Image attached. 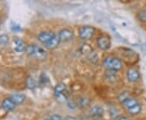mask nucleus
Listing matches in <instances>:
<instances>
[{"label": "nucleus", "instance_id": "1", "mask_svg": "<svg viewBox=\"0 0 146 120\" xmlns=\"http://www.w3.org/2000/svg\"><path fill=\"white\" fill-rule=\"evenodd\" d=\"M25 52L29 57L36 58L37 59L43 60L47 55L46 50L36 44H29L25 48Z\"/></svg>", "mask_w": 146, "mask_h": 120}, {"label": "nucleus", "instance_id": "2", "mask_svg": "<svg viewBox=\"0 0 146 120\" xmlns=\"http://www.w3.org/2000/svg\"><path fill=\"white\" fill-rule=\"evenodd\" d=\"M103 66L108 71L117 72L123 68V63L118 58L114 56H107L103 59Z\"/></svg>", "mask_w": 146, "mask_h": 120}, {"label": "nucleus", "instance_id": "3", "mask_svg": "<svg viewBox=\"0 0 146 120\" xmlns=\"http://www.w3.org/2000/svg\"><path fill=\"white\" fill-rule=\"evenodd\" d=\"M95 33V29L94 27L84 25L79 29V37L81 40L86 41L91 39Z\"/></svg>", "mask_w": 146, "mask_h": 120}, {"label": "nucleus", "instance_id": "4", "mask_svg": "<svg viewBox=\"0 0 146 120\" xmlns=\"http://www.w3.org/2000/svg\"><path fill=\"white\" fill-rule=\"evenodd\" d=\"M58 37L59 41L62 42H68L72 41L74 37V32L68 29V28H64L62 29L60 31L58 32Z\"/></svg>", "mask_w": 146, "mask_h": 120}, {"label": "nucleus", "instance_id": "5", "mask_svg": "<svg viewBox=\"0 0 146 120\" xmlns=\"http://www.w3.org/2000/svg\"><path fill=\"white\" fill-rule=\"evenodd\" d=\"M97 46L102 50H107L110 48L111 42L109 37L107 36H100L97 39Z\"/></svg>", "mask_w": 146, "mask_h": 120}, {"label": "nucleus", "instance_id": "6", "mask_svg": "<svg viewBox=\"0 0 146 120\" xmlns=\"http://www.w3.org/2000/svg\"><path fill=\"white\" fill-rule=\"evenodd\" d=\"M54 37H56V35H55V33L54 32L43 31L38 33V35H37V40L40 42L43 43L44 45H46L49 42H50Z\"/></svg>", "mask_w": 146, "mask_h": 120}, {"label": "nucleus", "instance_id": "7", "mask_svg": "<svg viewBox=\"0 0 146 120\" xmlns=\"http://www.w3.org/2000/svg\"><path fill=\"white\" fill-rule=\"evenodd\" d=\"M66 92H67V87L63 83H59L55 85L54 89V93L58 99L59 98H64V100H67L66 97Z\"/></svg>", "mask_w": 146, "mask_h": 120}, {"label": "nucleus", "instance_id": "8", "mask_svg": "<svg viewBox=\"0 0 146 120\" xmlns=\"http://www.w3.org/2000/svg\"><path fill=\"white\" fill-rule=\"evenodd\" d=\"M104 114L103 108L101 105H94L89 110V115L94 120H100Z\"/></svg>", "mask_w": 146, "mask_h": 120}, {"label": "nucleus", "instance_id": "9", "mask_svg": "<svg viewBox=\"0 0 146 120\" xmlns=\"http://www.w3.org/2000/svg\"><path fill=\"white\" fill-rule=\"evenodd\" d=\"M126 76L127 80L131 83H136L141 79V74L138 70L135 68H129L126 72Z\"/></svg>", "mask_w": 146, "mask_h": 120}, {"label": "nucleus", "instance_id": "10", "mask_svg": "<svg viewBox=\"0 0 146 120\" xmlns=\"http://www.w3.org/2000/svg\"><path fill=\"white\" fill-rule=\"evenodd\" d=\"M12 45H13L14 50L17 53L23 52L24 50H25V48H26L23 41L21 40V38H19V37H15L13 38Z\"/></svg>", "mask_w": 146, "mask_h": 120}, {"label": "nucleus", "instance_id": "11", "mask_svg": "<svg viewBox=\"0 0 146 120\" xmlns=\"http://www.w3.org/2000/svg\"><path fill=\"white\" fill-rule=\"evenodd\" d=\"M138 103H139V101H137V99H136L135 97H125L124 99L122 101V105L126 110H128L131 107L135 106Z\"/></svg>", "mask_w": 146, "mask_h": 120}, {"label": "nucleus", "instance_id": "12", "mask_svg": "<svg viewBox=\"0 0 146 120\" xmlns=\"http://www.w3.org/2000/svg\"><path fill=\"white\" fill-rule=\"evenodd\" d=\"M1 106L7 111H12L16 108V105L14 103V101L11 99L10 97H7L3 100V101L1 103Z\"/></svg>", "mask_w": 146, "mask_h": 120}, {"label": "nucleus", "instance_id": "13", "mask_svg": "<svg viewBox=\"0 0 146 120\" xmlns=\"http://www.w3.org/2000/svg\"><path fill=\"white\" fill-rule=\"evenodd\" d=\"M10 98L14 101V103L16 105H20L25 101V94L21 93H13L11 94Z\"/></svg>", "mask_w": 146, "mask_h": 120}, {"label": "nucleus", "instance_id": "14", "mask_svg": "<svg viewBox=\"0 0 146 120\" xmlns=\"http://www.w3.org/2000/svg\"><path fill=\"white\" fill-rule=\"evenodd\" d=\"M90 103V100L88 97L86 96H80L77 98V105L81 109H84L89 106Z\"/></svg>", "mask_w": 146, "mask_h": 120}, {"label": "nucleus", "instance_id": "15", "mask_svg": "<svg viewBox=\"0 0 146 120\" xmlns=\"http://www.w3.org/2000/svg\"><path fill=\"white\" fill-rule=\"evenodd\" d=\"M59 42H60V41H59L58 36H56V37H54L50 42H49L47 44H46L45 46L46 47L47 49H49V50H54V49H55L58 46Z\"/></svg>", "mask_w": 146, "mask_h": 120}, {"label": "nucleus", "instance_id": "16", "mask_svg": "<svg viewBox=\"0 0 146 120\" xmlns=\"http://www.w3.org/2000/svg\"><path fill=\"white\" fill-rule=\"evenodd\" d=\"M25 85H26L27 88L29 89H33L34 88H36V82L35 79L31 76H29L25 80Z\"/></svg>", "mask_w": 146, "mask_h": 120}, {"label": "nucleus", "instance_id": "17", "mask_svg": "<svg viewBox=\"0 0 146 120\" xmlns=\"http://www.w3.org/2000/svg\"><path fill=\"white\" fill-rule=\"evenodd\" d=\"M141 110H142V107H141V105L140 103H138L137 105H136L135 106L131 107L130 109L127 110V113L131 115H136L138 114H140L141 112Z\"/></svg>", "mask_w": 146, "mask_h": 120}, {"label": "nucleus", "instance_id": "18", "mask_svg": "<svg viewBox=\"0 0 146 120\" xmlns=\"http://www.w3.org/2000/svg\"><path fill=\"white\" fill-rule=\"evenodd\" d=\"M80 52L84 54H90L91 53L94 52V49L88 44H83L80 47Z\"/></svg>", "mask_w": 146, "mask_h": 120}, {"label": "nucleus", "instance_id": "19", "mask_svg": "<svg viewBox=\"0 0 146 120\" xmlns=\"http://www.w3.org/2000/svg\"><path fill=\"white\" fill-rule=\"evenodd\" d=\"M137 19L141 23H146V8H142L138 11Z\"/></svg>", "mask_w": 146, "mask_h": 120}, {"label": "nucleus", "instance_id": "20", "mask_svg": "<svg viewBox=\"0 0 146 120\" xmlns=\"http://www.w3.org/2000/svg\"><path fill=\"white\" fill-rule=\"evenodd\" d=\"M9 37L7 34L5 33H3V34H0V45L1 46H7L9 42Z\"/></svg>", "mask_w": 146, "mask_h": 120}, {"label": "nucleus", "instance_id": "21", "mask_svg": "<svg viewBox=\"0 0 146 120\" xmlns=\"http://www.w3.org/2000/svg\"><path fill=\"white\" fill-rule=\"evenodd\" d=\"M110 115L111 116V118H117L118 115H119V110H117L116 108H112L110 110Z\"/></svg>", "mask_w": 146, "mask_h": 120}, {"label": "nucleus", "instance_id": "22", "mask_svg": "<svg viewBox=\"0 0 146 120\" xmlns=\"http://www.w3.org/2000/svg\"><path fill=\"white\" fill-rule=\"evenodd\" d=\"M67 104H68V108H70V109H75L76 108V104L75 103V102H73L72 100L68 99V102H67Z\"/></svg>", "mask_w": 146, "mask_h": 120}, {"label": "nucleus", "instance_id": "23", "mask_svg": "<svg viewBox=\"0 0 146 120\" xmlns=\"http://www.w3.org/2000/svg\"><path fill=\"white\" fill-rule=\"evenodd\" d=\"M50 119L51 120H63V118H62V116L59 115H58V114H54V115H50Z\"/></svg>", "mask_w": 146, "mask_h": 120}, {"label": "nucleus", "instance_id": "24", "mask_svg": "<svg viewBox=\"0 0 146 120\" xmlns=\"http://www.w3.org/2000/svg\"><path fill=\"white\" fill-rule=\"evenodd\" d=\"M63 120H77L76 117L74 116H71V115H68V116H66Z\"/></svg>", "mask_w": 146, "mask_h": 120}, {"label": "nucleus", "instance_id": "25", "mask_svg": "<svg viewBox=\"0 0 146 120\" xmlns=\"http://www.w3.org/2000/svg\"><path fill=\"white\" fill-rule=\"evenodd\" d=\"M116 120H131L130 118L127 117V116H120V117H118Z\"/></svg>", "mask_w": 146, "mask_h": 120}, {"label": "nucleus", "instance_id": "26", "mask_svg": "<svg viewBox=\"0 0 146 120\" xmlns=\"http://www.w3.org/2000/svg\"><path fill=\"white\" fill-rule=\"evenodd\" d=\"M44 120H51V119H50V118H47V119H45Z\"/></svg>", "mask_w": 146, "mask_h": 120}, {"label": "nucleus", "instance_id": "27", "mask_svg": "<svg viewBox=\"0 0 146 120\" xmlns=\"http://www.w3.org/2000/svg\"><path fill=\"white\" fill-rule=\"evenodd\" d=\"M145 51H146V44H145Z\"/></svg>", "mask_w": 146, "mask_h": 120}, {"label": "nucleus", "instance_id": "28", "mask_svg": "<svg viewBox=\"0 0 146 120\" xmlns=\"http://www.w3.org/2000/svg\"><path fill=\"white\" fill-rule=\"evenodd\" d=\"M0 20H1V17H0Z\"/></svg>", "mask_w": 146, "mask_h": 120}, {"label": "nucleus", "instance_id": "29", "mask_svg": "<svg viewBox=\"0 0 146 120\" xmlns=\"http://www.w3.org/2000/svg\"><path fill=\"white\" fill-rule=\"evenodd\" d=\"M0 107H1V105H0Z\"/></svg>", "mask_w": 146, "mask_h": 120}]
</instances>
